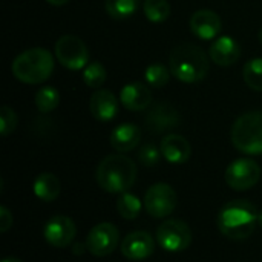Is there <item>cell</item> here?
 <instances>
[{"label": "cell", "mask_w": 262, "mask_h": 262, "mask_svg": "<svg viewBox=\"0 0 262 262\" xmlns=\"http://www.w3.org/2000/svg\"><path fill=\"white\" fill-rule=\"evenodd\" d=\"M178 203L177 192L166 183H157L150 186L144 195V209L152 218L169 216Z\"/></svg>", "instance_id": "obj_9"}, {"label": "cell", "mask_w": 262, "mask_h": 262, "mask_svg": "<svg viewBox=\"0 0 262 262\" xmlns=\"http://www.w3.org/2000/svg\"><path fill=\"white\" fill-rule=\"evenodd\" d=\"M120 243V232L111 223H100L94 226L86 238V249L92 256L104 258L114 253Z\"/></svg>", "instance_id": "obj_10"}, {"label": "cell", "mask_w": 262, "mask_h": 262, "mask_svg": "<svg viewBox=\"0 0 262 262\" xmlns=\"http://www.w3.org/2000/svg\"><path fill=\"white\" fill-rule=\"evenodd\" d=\"M161 157V150H158L154 144H144L138 152V160L146 167H154L158 164Z\"/></svg>", "instance_id": "obj_29"}, {"label": "cell", "mask_w": 262, "mask_h": 262, "mask_svg": "<svg viewBox=\"0 0 262 262\" xmlns=\"http://www.w3.org/2000/svg\"><path fill=\"white\" fill-rule=\"evenodd\" d=\"M155 239L164 252L180 253L192 244V230L181 220H167L158 227Z\"/></svg>", "instance_id": "obj_6"}, {"label": "cell", "mask_w": 262, "mask_h": 262, "mask_svg": "<svg viewBox=\"0 0 262 262\" xmlns=\"http://www.w3.org/2000/svg\"><path fill=\"white\" fill-rule=\"evenodd\" d=\"M106 77H107V72H106L104 66L98 61L89 63L83 69V81L89 88L100 89V86H103V83L106 81Z\"/></svg>", "instance_id": "obj_26"}, {"label": "cell", "mask_w": 262, "mask_h": 262, "mask_svg": "<svg viewBox=\"0 0 262 262\" xmlns=\"http://www.w3.org/2000/svg\"><path fill=\"white\" fill-rule=\"evenodd\" d=\"M144 78H146L147 84H150L154 88H164L170 80V71L164 64L155 63V64H150L146 68Z\"/></svg>", "instance_id": "obj_27"}, {"label": "cell", "mask_w": 262, "mask_h": 262, "mask_svg": "<svg viewBox=\"0 0 262 262\" xmlns=\"http://www.w3.org/2000/svg\"><path fill=\"white\" fill-rule=\"evenodd\" d=\"M49 5H54V6H61V5H64V3H68L69 0H46Z\"/></svg>", "instance_id": "obj_31"}, {"label": "cell", "mask_w": 262, "mask_h": 262, "mask_svg": "<svg viewBox=\"0 0 262 262\" xmlns=\"http://www.w3.org/2000/svg\"><path fill=\"white\" fill-rule=\"evenodd\" d=\"M170 72L183 83L201 81L209 74L207 54L193 43L178 45L170 54Z\"/></svg>", "instance_id": "obj_3"}, {"label": "cell", "mask_w": 262, "mask_h": 262, "mask_svg": "<svg viewBox=\"0 0 262 262\" xmlns=\"http://www.w3.org/2000/svg\"><path fill=\"white\" fill-rule=\"evenodd\" d=\"M244 81L246 84L253 89L262 92V58H252L244 66Z\"/></svg>", "instance_id": "obj_25"}, {"label": "cell", "mask_w": 262, "mask_h": 262, "mask_svg": "<svg viewBox=\"0 0 262 262\" xmlns=\"http://www.w3.org/2000/svg\"><path fill=\"white\" fill-rule=\"evenodd\" d=\"M143 12L152 23L166 21L170 15V5L167 0H144Z\"/></svg>", "instance_id": "obj_23"}, {"label": "cell", "mask_w": 262, "mask_h": 262, "mask_svg": "<svg viewBox=\"0 0 262 262\" xmlns=\"http://www.w3.org/2000/svg\"><path fill=\"white\" fill-rule=\"evenodd\" d=\"M60 104V92L52 86H41L35 92V106L40 112L48 114Z\"/></svg>", "instance_id": "obj_22"}, {"label": "cell", "mask_w": 262, "mask_h": 262, "mask_svg": "<svg viewBox=\"0 0 262 262\" xmlns=\"http://www.w3.org/2000/svg\"><path fill=\"white\" fill-rule=\"evenodd\" d=\"M2 262H21L20 259H17V258H12V256H9V258H5Z\"/></svg>", "instance_id": "obj_32"}, {"label": "cell", "mask_w": 262, "mask_h": 262, "mask_svg": "<svg viewBox=\"0 0 262 262\" xmlns=\"http://www.w3.org/2000/svg\"><path fill=\"white\" fill-rule=\"evenodd\" d=\"M111 146L120 152V154H126L134 150L140 141H141V130L138 126L130 124V123H124L117 126L112 134H111Z\"/></svg>", "instance_id": "obj_19"}, {"label": "cell", "mask_w": 262, "mask_h": 262, "mask_svg": "<svg viewBox=\"0 0 262 262\" xmlns=\"http://www.w3.org/2000/svg\"><path fill=\"white\" fill-rule=\"evenodd\" d=\"M32 192L40 201L51 203L58 198V195L61 192V183L54 173L45 172V173H40L34 180Z\"/></svg>", "instance_id": "obj_20"}, {"label": "cell", "mask_w": 262, "mask_h": 262, "mask_svg": "<svg viewBox=\"0 0 262 262\" xmlns=\"http://www.w3.org/2000/svg\"><path fill=\"white\" fill-rule=\"evenodd\" d=\"M221 26V17L212 9H200L190 18V29L201 40H212L218 37Z\"/></svg>", "instance_id": "obj_14"}, {"label": "cell", "mask_w": 262, "mask_h": 262, "mask_svg": "<svg viewBox=\"0 0 262 262\" xmlns=\"http://www.w3.org/2000/svg\"><path fill=\"white\" fill-rule=\"evenodd\" d=\"M261 178V167L255 160L238 158L232 161L226 170V183L236 192H244L258 184Z\"/></svg>", "instance_id": "obj_8"}, {"label": "cell", "mask_w": 262, "mask_h": 262, "mask_svg": "<svg viewBox=\"0 0 262 262\" xmlns=\"http://www.w3.org/2000/svg\"><path fill=\"white\" fill-rule=\"evenodd\" d=\"M77 227L75 223L64 215H55L49 218L43 229V236L46 243L57 249H64L75 239Z\"/></svg>", "instance_id": "obj_11"}, {"label": "cell", "mask_w": 262, "mask_h": 262, "mask_svg": "<svg viewBox=\"0 0 262 262\" xmlns=\"http://www.w3.org/2000/svg\"><path fill=\"white\" fill-rule=\"evenodd\" d=\"M104 6H106V12L112 18L124 20L137 11L138 0H106Z\"/></svg>", "instance_id": "obj_24"}, {"label": "cell", "mask_w": 262, "mask_h": 262, "mask_svg": "<svg viewBox=\"0 0 262 262\" xmlns=\"http://www.w3.org/2000/svg\"><path fill=\"white\" fill-rule=\"evenodd\" d=\"M89 109L95 120L106 123L115 118L118 112V100L109 89H97L91 95Z\"/></svg>", "instance_id": "obj_15"}, {"label": "cell", "mask_w": 262, "mask_h": 262, "mask_svg": "<svg viewBox=\"0 0 262 262\" xmlns=\"http://www.w3.org/2000/svg\"><path fill=\"white\" fill-rule=\"evenodd\" d=\"M220 232L233 241H244L259 224L258 209L247 200H235L223 206L216 220Z\"/></svg>", "instance_id": "obj_1"}, {"label": "cell", "mask_w": 262, "mask_h": 262, "mask_svg": "<svg viewBox=\"0 0 262 262\" xmlns=\"http://www.w3.org/2000/svg\"><path fill=\"white\" fill-rule=\"evenodd\" d=\"M232 143L243 154L262 155V112H247L235 121Z\"/></svg>", "instance_id": "obj_5"}, {"label": "cell", "mask_w": 262, "mask_h": 262, "mask_svg": "<svg viewBox=\"0 0 262 262\" xmlns=\"http://www.w3.org/2000/svg\"><path fill=\"white\" fill-rule=\"evenodd\" d=\"M95 180L107 193H124L137 180V166L123 154L107 155L97 166Z\"/></svg>", "instance_id": "obj_2"}, {"label": "cell", "mask_w": 262, "mask_h": 262, "mask_svg": "<svg viewBox=\"0 0 262 262\" xmlns=\"http://www.w3.org/2000/svg\"><path fill=\"white\" fill-rule=\"evenodd\" d=\"M259 227L262 229V210L259 212Z\"/></svg>", "instance_id": "obj_33"}, {"label": "cell", "mask_w": 262, "mask_h": 262, "mask_svg": "<svg viewBox=\"0 0 262 262\" xmlns=\"http://www.w3.org/2000/svg\"><path fill=\"white\" fill-rule=\"evenodd\" d=\"M120 249L124 258L130 261H143L152 256V253L155 252V239L147 232H132L124 236Z\"/></svg>", "instance_id": "obj_12"}, {"label": "cell", "mask_w": 262, "mask_h": 262, "mask_svg": "<svg viewBox=\"0 0 262 262\" xmlns=\"http://www.w3.org/2000/svg\"><path fill=\"white\" fill-rule=\"evenodd\" d=\"M11 227H12V215L5 206H2L0 207V232L5 233Z\"/></svg>", "instance_id": "obj_30"}, {"label": "cell", "mask_w": 262, "mask_h": 262, "mask_svg": "<svg viewBox=\"0 0 262 262\" xmlns=\"http://www.w3.org/2000/svg\"><path fill=\"white\" fill-rule=\"evenodd\" d=\"M180 121H181V117L178 111L169 103H160L154 106L146 117V126L154 134L170 130L180 126Z\"/></svg>", "instance_id": "obj_13"}, {"label": "cell", "mask_w": 262, "mask_h": 262, "mask_svg": "<svg viewBox=\"0 0 262 262\" xmlns=\"http://www.w3.org/2000/svg\"><path fill=\"white\" fill-rule=\"evenodd\" d=\"M11 69L18 81L38 84L51 77L54 71V57L45 48H31L14 58Z\"/></svg>", "instance_id": "obj_4"}, {"label": "cell", "mask_w": 262, "mask_h": 262, "mask_svg": "<svg viewBox=\"0 0 262 262\" xmlns=\"http://www.w3.org/2000/svg\"><path fill=\"white\" fill-rule=\"evenodd\" d=\"M209 55L210 60L220 66H232L239 60L241 48L236 40H233L229 35H223L212 43L209 49Z\"/></svg>", "instance_id": "obj_18"}, {"label": "cell", "mask_w": 262, "mask_h": 262, "mask_svg": "<svg viewBox=\"0 0 262 262\" xmlns=\"http://www.w3.org/2000/svg\"><path fill=\"white\" fill-rule=\"evenodd\" d=\"M57 60L71 71H80L88 66L89 51L86 43L77 35H63L55 43Z\"/></svg>", "instance_id": "obj_7"}, {"label": "cell", "mask_w": 262, "mask_h": 262, "mask_svg": "<svg viewBox=\"0 0 262 262\" xmlns=\"http://www.w3.org/2000/svg\"><path fill=\"white\" fill-rule=\"evenodd\" d=\"M120 101L127 111H132V112L144 111L152 101V92L141 81L127 83L120 91Z\"/></svg>", "instance_id": "obj_16"}, {"label": "cell", "mask_w": 262, "mask_h": 262, "mask_svg": "<svg viewBox=\"0 0 262 262\" xmlns=\"http://www.w3.org/2000/svg\"><path fill=\"white\" fill-rule=\"evenodd\" d=\"M259 41H261V45H262V29L259 31Z\"/></svg>", "instance_id": "obj_34"}, {"label": "cell", "mask_w": 262, "mask_h": 262, "mask_svg": "<svg viewBox=\"0 0 262 262\" xmlns=\"http://www.w3.org/2000/svg\"><path fill=\"white\" fill-rule=\"evenodd\" d=\"M160 150H161V155L164 157V160L172 164H183L192 155L190 143L184 137L177 135V134L166 135L161 140Z\"/></svg>", "instance_id": "obj_17"}, {"label": "cell", "mask_w": 262, "mask_h": 262, "mask_svg": "<svg viewBox=\"0 0 262 262\" xmlns=\"http://www.w3.org/2000/svg\"><path fill=\"white\" fill-rule=\"evenodd\" d=\"M17 123H18V118L14 109H11L9 106H3L0 109V134L3 137H8L9 134L15 130Z\"/></svg>", "instance_id": "obj_28"}, {"label": "cell", "mask_w": 262, "mask_h": 262, "mask_svg": "<svg viewBox=\"0 0 262 262\" xmlns=\"http://www.w3.org/2000/svg\"><path fill=\"white\" fill-rule=\"evenodd\" d=\"M141 201L138 196L129 193V192H124V193H120L118 196V201H117V212L121 218L124 220H135L140 212H141Z\"/></svg>", "instance_id": "obj_21"}]
</instances>
